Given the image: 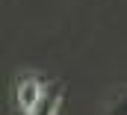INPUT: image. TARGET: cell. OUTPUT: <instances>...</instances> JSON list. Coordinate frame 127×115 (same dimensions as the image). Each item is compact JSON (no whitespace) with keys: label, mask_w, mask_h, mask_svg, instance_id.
<instances>
[{"label":"cell","mask_w":127,"mask_h":115,"mask_svg":"<svg viewBox=\"0 0 127 115\" xmlns=\"http://www.w3.org/2000/svg\"><path fill=\"white\" fill-rule=\"evenodd\" d=\"M44 86H47V83L38 80L35 74H24V77L18 80V88H15V94H18V106H21L27 115H30V109L38 103V97H41Z\"/></svg>","instance_id":"6da1fadb"},{"label":"cell","mask_w":127,"mask_h":115,"mask_svg":"<svg viewBox=\"0 0 127 115\" xmlns=\"http://www.w3.org/2000/svg\"><path fill=\"white\" fill-rule=\"evenodd\" d=\"M62 83L59 80H53V83H47L44 91H41V97H38V103L30 109V115H56L59 112V103H62Z\"/></svg>","instance_id":"7a4b0ae2"},{"label":"cell","mask_w":127,"mask_h":115,"mask_svg":"<svg viewBox=\"0 0 127 115\" xmlns=\"http://www.w3.org/2000/svg\"><path fill=\"white\" fill-rule=\"evenodd\" d=\"M103 115H127V88H118V91L109 97Z\"/></svg>","instance_id":"3957f363"}]
</instances>
